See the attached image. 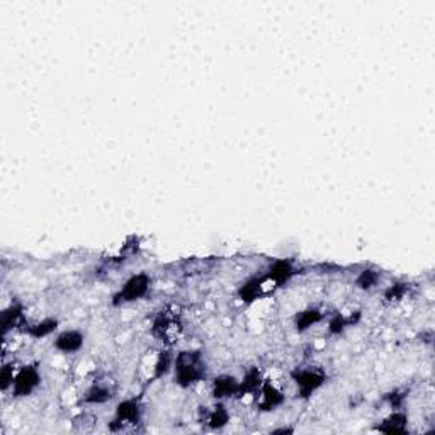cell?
Returning <instances> with one entry per match:
<instances>
[{
	"label": "cell",
	"instance_id": "6da1fadb",
	"mask_svg": "<svg viewBox=\"0 0 435 435\" xmlns=\"http://www.w3.org/2000/svg\"><path fill=\"white\" fill-rule=\"evenodd\" d=\"M174 383L178 388H193L207 377V364L204 353L199 349H186L176 353L174 359Z\"/></svg>",
	"mask_w": 435,
	"mask_h": 435
},
{
	"label": "cell",
	"instance_id": "3957f363",
	"mask_svg": "<svg viewBox=\"0 0 435 435\" xmlns=\"http://www.w3.org/2000/svg\"><path fill=\"white\" fill-rule=\"evenodd\" d=\"M290 376L296 386V396L299 400H310L328 381L327 372L320 368H296Z\"/></svg>",
	"mask_w": 435,
	"mask_h": 435
},
{
	"label": "cell",
	"instance_id": "30bf717a",
	"mask_svg": "<svg viewBox=\"0 0 435 435\" xmlns=\"http://www.w3.org/2000/svg\"><path fill=\"white\" fill-rule=\"evenodd\" d=\"M24 304L19 299H14L9 306H6L0 313V327H2V335L21 328L26 325V313H24Z\"/></svg>",
	"mask_w": 435,
	"mask_h": 435
},
{
	"label": "cell",
	"instance_id": "d6986e66",
	"mask_svg": "<svg viewBox=\"0 0 435 435\" xmlns=\"http://www.w3.org/2000/svg\"><path fill=\"white\" fill-rule=\"evenodd\" d=\"M115 398V391L111 389V386L104 383H93L85 389L82 396L84 405H105Z\"/></svg>",
	"mask_w": 435,
	"mask_h": 435
},
{
	"label": "cell",
	"instance_id": "277c9868",
	"mask_svg": "<svg viewBox=\"0 0 435 435\" xmlns=\"http://www.w3.org/2000/svg\"><path fill=\"white\" fill-rule=\"evenodd\" d=\"M143 417V408L138 398H126L116 405L115 413H112L111 422H109V430L112 432H121V430L136 427Z\"/></svg>",
	"mask_w": 435,
	"mask_h": 435
},
{
	"label": "cell",
	"instance_id": "ffe728a7",
	"mask_svg": "<svg viewBox=\"0 0 435 435\" xmlns=\"http://www.w3.org/2000/svg\"><path fill=\"white\" fill-rule=\"evenodd\" d=\"M174 359H176V353L169 349H164V351L158 352L155 364H153V372H152V379H162L165 377L167 374L172 372L174 369Z\"/></svg>",
	"mask_w": 435,
	"mask_h": 435
},
{
	"label": "cell",
	"instance_id": "603a6c76",
	"mask_svg": "<svg viewBox=\"0 0 435 435\" xmlns=\"http://www.w3.org/2000/svg\"><path fill=\"white\" fill-rule=\"evenodd\" d=\"M15 372H18V368H15V364L14 363H6V361H4L2 368H0V388H2L4 393L11 391V389H12Z\"/></svg>",
	"mask_w": 435,
	"mask_h": 435
},
{
	"label": "cell",
	"instance_id": "2e32d148",
	"mask_svg": "<svg viewBox=\"0 0 435 435\" xmlns=\"http://www.w3.org/2000/svg\"><path fill=\"white\" fill-rule=\"evenodd\" d=\"M230 420L231 415L230 410L226 408L225 401H214V405L209 410H204V422L211 430H223L230 424Z\"/></svg>",
	"mask_w": 435,
	"mask_h": 435
},
{
	"label": "cell",
	"instance_id": "ac0fdd59",
	"mask_svg": "<svg viewBox=\"0 0 435 435\" xmlns=\"http://www.w3.org/2000/svg\"><path fill=\"white\" fill-rule=\"evenodd\" d=\"M361 321V311H352L351 315H344V313H333L328 318L327 330L332 337L344 335L345 330L351 327H356Z\"/></svg>",
	"mask_w": 435,
	"mask_h": 435
},
{
	"label": "cell",
	"instance_id": "9a60e30c",
	"mask_svg": "<svg viewBox=\"0 0 435 435\" xmlns=\"http://www.w3.org/2000/svg\"><path fill=\"white\" fill-rule=\"evenodd\" d=\"M152 335L155 339L167 342V340L172 339L174 335H177V323L174 316H170L167 311H160L153 318L152 323Z\"/></svg>",
	"mask_w": 435,
	"mask_h": 435
},
{
	"label": "cell",
	"instance_id": "52a82bcc",
	"mask_svg": "<svg viewBox=\"0 0 435 435\" xmlns=\"http://www.w3.org/2000/svg\"><path fill=\"white\" fill-rule=\"evenodd\" d=\"M296 274H298V269H296L294 262L291 259H275L274 262L269 264L267 271L264 272V279H266L267 284L283 287L287 283H291Z\"/></svg>",
	"mask_w": 435,
	"mask_h": 435
},
{
	"label": "cell",
	"instance_id": "5b68a950",
	"mask_svg": "<svg viewBox=\"0 0 435 435\" xmlns=\"http://www.w3.org/2000/svg\"><path fill=\"white\" fill-rule=\"evenodd\" d=\"M43 383L41 371H39L38 364H24L21 368H18L15 372L14 384H12L11 394L12 398H27L31 394L38 391V388Z\"/></svg>",
	"mask_w": 435,
	"mask_h": 435
},
{
	"label": "cell",
	"instance_id": "8fae6325",
	"mask_svg": "<svg viewBox=\"0 0 435 435\" xmlns=\"http://www.w3.org/2000/svg\"><path fill=\"white\" fill-rule=\"evenodd\" d=\"M266 279H264V274H255L250 275L249 279L243 280L242 284L238 286L237 296L238 299L242 301L243 304L255 303V301L260 299L264 296V290H266Z\"/></svg>",
	"mask_w": 435,
	"mask_h": 435
},
{
	"label": "cell",
	"instance_id": "ba28073f",
	"mask_svg": "<svg viewBox=\"0 0 435 435\" xmlns=\"http://www.w3.org/2000/svg\"><path fill=\"white\" fill-rule=\"evenodd\" d=\"M238 389L240 379L233 374H219L211 381V398L214 401L233 400V398L238 400Z\"/></svg>",
	"mask_w": 435,
	"mask_h": 435
},
{
	"label": "cell",
	"instance_id": "cb8c5ba5",
	"mask_svg": "<svg viewBox=\"0 0 435 435\" xmlns=\"http://www.w3.org/2000/svg\"><path fill=\"white\" fill-rule=\"evenodd\" d=\"M406 398H408V391H406V389L394 388V389H391V391L384 393L383 401H386V403L389 405V408H391V410H401L405 406Z\"/></svg>",
	"mask_w": 435,
	"mask_h": 435
},
{
	"label": "cell",
	"instance_id": "9c48e42d",
	"mask_svg": "<svg viewBox=\"0 0 435 435\" xmlns=\"http://www.w3.org/2000/svg\"><path fill=\"white\" fill-rule=\"evenodd\" d=\"M85 345V333L77 328H68V330L60 332L53 340V349L67 356L80 352Z\"/></svg>",
	"mask_w": 435,
	"mask_h": 435
},
{
	"label": "cell",
	"instance_id": "7402d4cb",
	"mask_svg": "<svg viewBox=\"0 0 435 435\" xmlns=\"http://www.w3.org/2000/svg\"><path fill=\"white\" fill-rule=\"evenodd\" d=\"M410 291V284L403 283V280H394V283L389 284L388 287L383 291V298L388 303H398V301L405 299V296L408 294Z\"/></svg>",
	"mask_w": 435,
	"mask_h": 435
},
{
	"label": "cell",
	"instance_id": "d4e9b609",
	"mask_svg": "<svg viewBox=\"0 0 435 435\" xmlns=\"http://www.w3.org/2000/svg\"><path fill=\"white\" fill-rule=\"evenodd\" d=\"M292 429H287V427H283V429H274L272 434H291Z\"/></svg>",
	"mask_w": 435,
	"mask_h": 435
},
{
	"label": "cell",
	"instance_id": "4fadbf2b",
	"mask_svg": "<svg viewBox=\"0 0 435 435\" xmlns=\"http://www.w3.org/2000/svg\"><path fill=\"white\" fill-rule=\"evenodd\" d=\"M266 381L262 369L257 365H252L243 372V376L240 377V389H238V400L245 396H255L259 393L260 386Z\"/></svg>",
	"mask_w": 435,
	"mask_h": 435
},
{
	"label": "cell",
	"instance_id": "7c38bea8",
	"mask_svg": "<svg viewBox=\"0 0 435 435\" xmlns=\"http://www.w3.org/2000/svg\"><path fill=\"white\" fill-rule=\"evenodd\" d=\"M408 413L401 410H393L388 417H384L376 427L377 432L383 434H391V435H401L408 432Z\"/></svg>",
	"mask_w": 435,
	"mask_h": 435
},
{
	"label": "cell",
	"instance_id": "8992f818",
	"mask_svg": "<svg viewBox=\"0 0 435 435\" xmlns=\"http://www.w3.org/2000/svg\"><path fill=\"white\" fill-rule=\"evenodd\" d=\"M255 396H257V408L264 413L275 412V410L286 403V394H284L283 389L272 379H267V377Z\"/></svg>",
	"mask_w": 435,
	"mask_h": 435
},
{
	"label": "cell",
	"instance_id": "44dd1931",
	"mask_svg": "<svg viewBox=\"0 0 435 435\" xmlns=\"http://www.w3.org/2000/svg\"><path fill=\"white\" fill-rule=\"evenodd\" d=\"M381 280V272L377 269H372V267H365L356 275V287H359L361 291H371L374 287L379 284Z\"/></svg>",
	"mask_w": 435,
	"mask_h": 435
},
{
	"label": "cell",
	"instance_id": "7a4b0ae2",
	"mask_svg": "<svg viewBox=\"0 0 435 435\" xmlns=\"http://www.w3.org/2000/svg\"><path fill=\"white\" fill-rule=\"evenodd\" d=\"M150 290H152V278L146 272H136L129 275L128 279L121 284V287L112 294L111 304L112 306H124V304L136 303L146 298Z\"/></svg>",
	"mask_w": 435,
	"mask_h": 435
},
{
	"label": "cell",
	"instance_id": "5bb4252c",
	"mask_svg": "<svg viewBox=\"0 0 435 435\" xmlns=\"http://www.w3.org/2000/svg\"><path fill=\"white\" fill-rule=\"evenodd\" d=\"M325 318H327V313L321 310V308L310 306L296 313L294 318H292V323H294L296 333H306L308 330H311L315 325H320Z\"/></svg>",
	"mask_w": 435,
	"mask_h": 435
},
{
	"label": "cell",
	"instance_id": "e0dca14e",
	"mask_svg": "<svg viewBox=\"0 0 435 435\" xmlns=\"http://www.w3.org/2000/svg\"><path fill=\"white\" fill-rule=\"evenodd\" d=\"M60 321L58 318H53V316H48V318H43L39 321H34V323H26L22 327V332L26 333L27 337L34 340H41L51 337L53 333L58 330Z\"/></svg>",
	"mask_w": 435,
	"mask_h": 435
}]
</instances>
